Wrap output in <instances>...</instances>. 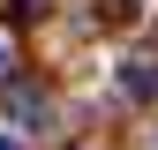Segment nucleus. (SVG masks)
Returning a JSON list of instances; mask_svg holds the SVG:
<instances>
[{
  "label": "nucleus",
  "instance_id": "20e7f679",
  "mask_svg": "<svg viewBox=\"0 0 158 150\" xmlns=\"http://www.w3.org/2000/svg\"><path fill=\"white\" fill-rule=\"evenodd\" d=\"M0 150H23V143H15V135H0Z\"/></svg>",
  "mask_w": 158,
  "mask_h": 150
},
{
  "label": "nucleus",
  "instance_id": "7ed1b4c3",
  "mask_svg": "<svg viewBox=\"0 0 158 150\" xmlns=\"http://www.w3.org/2000/svg\"><path fill=\"white\" fill-rule=\"evenodd\" d=\"M8 83H15V38L0 30V90H8Z\"/></svg>",
  "mask_w": 158,
  "mask_h": 150
},
{
  "label": "nucleus",
  "instance_id": "f257e3e1",
  "mask_svg": "<svg viewBox=\"0 0 158 150\" xmlns=\"http://www.w3.org/2000/svg\"><path fill=\"white\" fill-rule=\"evenodd\" d=\"M121 98H135V105H151L158 98V53H135V60H121Z\"/></svg>",
  "mask_w": 158,
  "mask_h": 150
},
{
  "label": "nucleus",
  "instance_id": "f03ea898",
  "mask_svg": "<svg viewBox=\"0 0 158 150\" xmlns=\"http://www.w3.org/2000/svg\"><path fill=\"white\" fill-rule=\"evenodd\" d=\"M8 112H15V128H45V98H38L30 83H15V90H8Z\"/></svg>",
  "mask_w": 158,
  "mask_h": 150
},
{
  "label": "nucleus",
  "instance_id": "39448f33",
  "mask_svg": "<svg viewBox=\"0 0 158 150\" xmlns=\"http://www.w3.org/2000/svg\"><path fill=\"white\" fill-rule=\"evenodd\" d=\"M151 150H158V135H151Z\"/></svg>",
  "mask_w": 158,
  "mask_h": 150
}]
</instances>
